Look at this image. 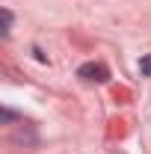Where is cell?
Segmentation results:
<instances>
[{"label":"cell","mask_w":151,"mask_h":154,"mask_svg":"<svg viewBox=\"0 0 151 154\" xmlns=\"http://www.w3.org/2000/svg\"><path fill=\"white\" fill-rule=\"evenodd\" d=\"M139 71H142L145 77H151V54H148V57H142V59H139Z\"/></svg>","instance_id":"cell-3"},{"label":"cell","mask_w":151,"mask_h":154,"mask_svg":"<svg viewBox=\"0 0 151 154\" xmlns=\"http://www.w3.org/2000/svg\"><path fill=\"white\" fill-rule=\"evenodd\" d=\"M77 77H83V80H89V83H107V80H110V71H107V65H101V62H86V65L77 68Z\"/></svg>","instance_id":"cell-1"},{"label":"cell","mask_w":151,"mask_h":154,"mask_svg":"<svg viewBox=\"0 0 151 154\" xmlns=\"http://www.w3.org/2000/svg\"><path fill=\"white\" fill-rule=\"evenodd\" d=\"M0 18H3V36L12 33V12L9 9H0Z\"/></svg>","instance_id":"cell-2"}]
</instances>
